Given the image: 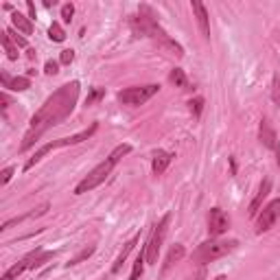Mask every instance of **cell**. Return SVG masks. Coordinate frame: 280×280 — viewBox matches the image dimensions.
Listing matches in <instances>:
<instances>
[{
	"label": "cell",
	"instance_id": "obj_8",
	"mask_svg": "<svg viewBox=\"0 0 280 280\" xmlns=\"http://www.w3.org/2000/svg\"><path fill=\"white\" fill-rule=\"evenodd\" d=\"M230 228V217L225 215V210L221 208H212L208 212V235L212 239H219L221 235H225Z\"/></svg>",
	"mask_w": 280,
	"mask_h": 280
},
{
	"label": "cell",
	"instance_id": "obj_12",
	"mask_svg": "<svg viewBox=\"0 0 280 280\" xmlns=\"http://www.w3.org/2000/svg\"><path fill=\"white\" fill-rule=\"evenodd\" d=\"M269 193H271V179H269V177H265L263 182H261V186H258L256 197L252 199V204H250V215H252V217H256L258 212H261V206H263L265 199H267Z\"/></svg>",
	"mask_w": 280,
	"mask_h": 280
},
{
	"label": "cell",
	"instance_id": "obj_4",
	"mask_svg": "<svg viewBox=\"0 0 280 280\" xmlns=\"http://www.w3.org/2000/svg\"><path fill=\"white\" fill-rule=\"evenodd\" d=\"M239 241H219V239H210V241H204L199 248L193 252V261L199 263V265H206V263H215L219 258L228 256L230 252L237 250Z\"/></svg>",
	"mask_w": 280,
	"mask_h": 280
},
{
	"label": "cell",
	"instance_id": "obj_3",
	"mask_svg": "<svg viewBox=\"0 0 280 280\" xmlns=\"http://www.w3.org/2000/svg\"><path fill=\"white\" fill-rule=\"evenodd\" d=\"M127 153H131V145H127V143H123V145H118V147H114V151L110 153L108 158L103 160L101 164H97L95 169H92L88 175H85L81 182L77 184V189H75V195H83V193H88V191H95L97 186H101L105 179L110 177V173L114 171V166L121 162V160L127 156Z\"/></svg>",
	"mask_w": 280,
	"mask_h": 280
},
{
	"label": "cell",
	"instance_id": "obj_13",
	"mask_svg": "<svg viewBox=\"0 0 280 280\" xmlns=\"http://www.w3.org/2000/svg\"><path fill=\"white\" fill-rule=\"evenodd\" d=\"M138 241H140V235H134V237H131V239H129V241H127V243H125V245H123L121 254H118V256H116V261H114V265H112V274H118V271H121V267H123V263H125V261H127V256L131 254V250H134V248H136V245H138Z\"/></svg>",
	"mask_w": 280,
	"mask_h": 280
},
{
	"label": "cell",
	"instance_id": "obj_18",
	"mask_svg": "<svg viewBox=\"0 0 280 280\" xmlns=\"http://www.w3.org/2000/svg\"><path fill=\"white\" fill-rule=\"evenodd\" d=\"M169 81L179 90H191V81H189V77H186V72L182 68H173L171 75H169Z\"/></svg>",
	"mask_w": 280,
	"mask_h": 280
},
{
	"label": "cell",
	"instance_id": "obj_32",
	"mask_svg": "<svg viewBox=\"0 0 280 280\" xmlns=\"http://www.w3.org/2000/svg\"><path fill=\"white\" fill-rule=\"evenodd\" d=\"M13 171H16L13 166H7V169L3 171V184H9V179L13 177Z\"/></svg>",
	"mask_w": 280,
	"mask_h": 280
},
{
	"label": "cell",
	"instance_id": "obj_31",
	"mask_svg": "<svg viewBox=\"0 0 280 280\" xmlns=\"http://www.w3.org/2000/svg\"><path fill=\"white\" fill-rule=\"evenodd\" d=\"M44 72H46V75H57V72H59V62L49 59V62L44 64Z\"/></svg>",
	"mask_w": 280,
	"mask_h": 280
},
{
	"label": "cell",
	"instance_id": "obj_9",
	"mask_svg": "<svg viewBox=\"0 0 280 280\" xmlns=\"http://www.w3.org/2000/svg\"><path fill=\"white\" fill-rule=\"evenodd\" d=\"M191 7H193V13H195L197 26H199V31H202L204 39H208V37H210V18H208V9H206L204 3H199V0H193Z\"/></svg>",
	"mask_w": 280,
	"mask_h": 280
},
{
	"label": "cell",
	"instance_id": "obj_1",
	"mask_svg": "<svg viewBox=\"0 0 280 280\" xmlns=\"http://www.w3.org/2000/svg\"><path fill=\"white\" fill-rule=\"evenodd\" d=\"M79 90H81L79 88V81H68L46 99L42 108L31 116L29 131L24 134V140H22V145H20V151L22 153L29 151L31 147L44 136L46 129L55 127V125L66 121V118L72 114V110H75V105L79 101Z\"/></svg>",
	"mask_w": 280,
	"mask_h": 280
},
{
	"label": "cell",
	"instance_id": "obj_29",
	"mask_svg": "<svg viewBox=\"0 0 280 280\" xmlns=\"http://www.w3.org/2000/svg\"><path fill=\"white\" fill-rule=\"evenodd\" d=\"M72 16H75V5H72V3H66V5L62 7V20H64L66 24H70Z\"/></svg>",
	"mask_w": 280,
	"mask_h": 280
},
{
	"label": "cell",
	"instance_id": "obj_28",
	"mask_svg": "<svg viewBox=\"0 0 280 280\" xmlns=\"http://www.w3.org/2000/svg\"><path fill=\"white\" fill-rule=\"evenodd\" d=\"M271 101L280 108V77L278 75L274 77V81H271Z\"/></svg>",
	"mask_w": 280,
	"mask_h": 280
},
{
	"label": "cell",
	"instance_id": "obj_24",
	"mask_svg": "<svg viewBox=\"0 0 280 280\" xmlns=\"http://www.w3.org/2000/svg\"><path fill=\"white\" fill-rule=\"evenodd\" d=\"M49 37L53 39V42H64V39H66L64 26L59 24V22H53V24L49 26Z\"/></svg>",
	"mask_w": 280,
	"mask_h": 280
},
{
	"label": "cell",
	"instance_id": "obj_10",
	"mask_svg": "<svg viewBox=\"0 0 280 280\" xmlns=\"http://www.w3.org/2000/svg\"><path fill=\"white\" fill-rule=\"evenodd\" d=\"M258 140H261L267 149L278 151V136H276V131L269 125L267 118H263V121H261V127H258Z\"/></svg>",
	"mask_w": 280,
	"mask_h": 280
},
{
	"label": "cell",
	"instance_id": "obj_19",
	"mask_svg": "<svg viewBox=\"0 0 280 280\" xmlns=\"http://www.w3.org/2000/svg\"><path fill=\"white\" fill-rule=\"evenodd\" d=\"M26 269H29V258H22V261H18L16 265H13V267H9V269H7L5 271V274H3V278H0V280H16L18 276H22L24 274V271Z\"/></svg>",
	"mask_w": 280,
	"mask_h": 280
},
{
	"label": "cell",
	"instance_id": "obj_25",
	"mask_svg": "<svg viewBox=\"0 0 280 280\" xmlns=\"http://www.w3.org/2000/svg\"><path fill=\"white\" fill-rule=\"evenodd\" d=\"M189 110H191L193 116L199 118V116H202V112H204V99H202V97L191 99V101H189Z\"/></svg>",
	"mask_w": 280,
	"mask_h": 280
},
{
	"label": "cell",
	"instance_id": "obj_23",
	"mask_svg": "<svg viewBox=\"0 0 280 280\" xmlns=\"http://www.w3.org/2000/svg\"><path fill=\"white\" fill-rule=\"evenodd\" d=\"M95 245H88V248H83L81 252H79V254L77 256H72L70 258V263H68V267H72V265H79V263H83V261H88V258L92 256V254H95Z\"/></svg>",
	"mask_w": 280,
	"mask_h": 280
},
{
	"label": "cell",
	"instance_id": "obj_36",
	"mask_svg": "<svg viewBox=\"0 0 280 280\" xmlns=\"http://www.w3.org/2000/svg\"><path fill=\"white\" fill-rule=\"evenodd\" d=\"M26 53H29V59H35V51H33V49H29Z\"/></svg>",
	"mask_w": 280,
	"mask_h": 280
},
{
	"label": "cell",
	"instance_id": "obj_14",
	"mask_svg": "<svg viewBox=\"0 0 280 280\" xmlns=\"http://www.w3.org/2000/svg\"><path fill=\"white\" fill-rule=\"evenodd\" d=\"M11 24H13V29H16L18 33H22V35H31V33H33L31 18L24 16V13H20V11H13L11 13Z\"/></svg>",
	"mask_w": 280,
	"mask_h": 280
},
{
	"label": "cell",
	"instance_id": "obj_35",
	"mask_svg": "<svg viewBox=\"0 0 280 280\" xmlns=\"http://www.w3.org/2000/svg\"><path fill=\"white\" fill-rule=\"evenodd\" d=\"M206 278V271L202 269V271H197V274L195 276H189V278H186V280H204Z\"/></svg>",
	"mask_w": 280,
	"mask_h": 280
},
{
	"label": "cell",
	"instance_id": "obj_7",
	"mask_svg": "<svg viewBox=\"0 0 280 280\" xmlns=\"http://www.w3.org/2000/svg\"><path fill=\"white\" fill-rule=\"evenodd\" d=\"M278 217H280V199H274V202H269L256 215V235H263V232H267V230L274 228V223H276Z\"/></svg>",
	"mask_w": 280,
	"mask_h": 280
},
{
	"label": "cell",
	"instance_id": "obj_2",
	"mask_svg": "<svg viewBox=\"0 0 280 280\" xmlns=\"http://www.w3.org/2000/svg\"><path fill=\"white\" fill-rule=\"evenodd\" d=\"M131 31H134L136 37L153 39V42L158 44V49H162L164 53H169V55L184 57V49L162 29V26H160V22H158V18H156V13H153L151 7H147V5L140 7L138 16L131 18Z\"/></svg>",
	"mask_w": 280,
	"mask_h": 280
},
{
	"label": "cell",
	"instance_id": "obj_22",
	"mask_svg": "<svg viewBox=\"0 0 280 280\" xmlns=\"http://www.w3.org/2000/svg\"><path fill=\"white\" fill-rule=\"evenodd\" d=\"M5 88H9L13 92H24L31 88V79L29 77H13V79H9V83H7Z\"/></svg>",
	"mask_w": 280,
	"mask_h": 280
},
{
	"label": "cell",
	"instance_id": "obj_33",
	"mask_svg": "<svg viewBox=\"0 0 280 280\" xmlns=\"http://www.w3.org/2000/svg\"><path fill=\"white\" fill-rule=\"evenodd\" d=\"M0 103H3V114H7V110H9V95L7 92L0 95Z\"/></svg>",
	"mask_w": 280,
	"mask_h": 280
},
{
	"label": "cell",
	"instance_id": "obj_30",
	"mask_svg": "<svg viewBox=\"0 0 280 280\" xmlns=\"http://www.w3.org/2000/svg\"><path fill=\"white\" fill-rule=\"evenodd\" d=\"M72 62H75V51H72V49H66V51H62V55H59V64H64V66H70Z\"/></svg>",
	"mask_w": 280,
	"mask_h": 280
},
{
	"label": "cell",
	"instance_id": "obj_27",
	"mask_svg": "<svg viewBox=\"0 0 280 280\" xmlns=\"http://www.w3.org/2000/svg\"><path fill=\"white\" fill-rule=\"evenodd\" d=\"M7 35H9V37L13 39V42H16L18 49H26V46H29V44H26V37L20 35V33H18L16 29H7Z\"/></svg>",
	"mask_w": 280,
	"mask_h": 280
},
{
	"label": "cell",
	"instance_id": "obj_34",
	"mask_svg": "<svg viewBox=\"0 0 280 280\" xmlns=\"http://www.w3.org/2000/svg\"><path fill=\"white\" fill-rule=\"evenodd\" d=\"M26 9H29V18L35 20V5H33L31 0H26Z\"/></svg>",
	"mask_w": 280,
	"mask_h": 280
},
{
	"label": "cell",
	"instance_id": "obj_11",
	"mask_svg": "<svg viewBox=\"0 0 280 280\" xmlns=\"http://www.w3.org/2000/svg\"><path fill=\"white\" fill-rule=\"evenodd\" d=\"M175 158L173 153L169 151H164V149H156L153 151V158H151V171H153V175H162V173L169 169V164H171V160Z\"/></svg>",
	"mask_w": 280,
	"mask_h": 280
},
{
	"label": "cell",
	"instance_id": "obj_5",
	"mask_svg": "<svg viewBox=\"0 0 280 280\" xmlns=\"http://www.w3.org/2000/svg\"><path fill=\"white\" fill-rule=\"evenodd\" d=\"M169 223H171V215H164L156 225H153L151 237H149V241H147V245H145L147 265H156L158 263V254H160V250H162V243H164L166 230H169Z\"/></svg>",
	"mask_w": 280,
	"mask_h": 280
},
{
	"label": "cell",
	"instance_id": "obj_26",
	"mask_svg": "<svg viewBox=\"0 0 280 280\" xmlns=\"http://www.w3.org/2000/svg\"><path fill=\"white\" fill-rule=\"evenodd\" d=\"M103 97H105V88H92L88 99H85V105H95L97 101H101Z\"/></svg>",
	"mask_w": 280,
	"mask_h": 280
},
{
	"label": "cell",
	"instance_id": "obj_38",
	"mask_svg": "<svg viewBox=\"0 0 280 280\" xmlns=\"http://www.w3.org/2000/svg\"><path fill=\"white\" fill-rule=\"evenodd\" d=\"M278 164H280V151H278Z\"/></svg>",
	"mask_w": 280,
	"mask_h": 280
},
{
	"label": "cell",
	"instance_id": "obj_37",
	"mask_svg": "<svg viewBox=\"0 0 280 280\" xmlns=\"http://www.w3.org/2000/svg\"><path fill=\"white\" fill-rule=\"evenodd\" d=\"M212 280H225V276L221 274V276H217V278H212Z\"/></svg>",
	"mask_w": 280,
	"mask_h": 280
},
{
	"label": "cell",
	"instance_id": "obj_16",
	"mask_svg": "<svg viewBox=\"0 0 280 280\" xmlns=\"http://www.w3.org/2000/svg\"><path fill=\"white\" fill-rule=\"evenodd\" d=\"M57 147H59V140H51V143L42 145V147H39V149H37L35 153H33V158H29V160H26V164H24V171H31L33 166H35V164L39 162V160H42V158L46 156V153H51L53 149H57Z\"/></svg>",
	"mask_w": 280,
	"mask_h": 280
},
{
	"label": "cell",
	"instance_id": "obj_20",
	"mask_svg": "<svg viewBox=\"0 0 280 280\" xmlns=\"http://www.w3.org/2000/svg\"><path fill=\"white\" fill-rule=\"evenodd\" d=\"M0 42H3V46H5V53H7V57L11 59V62H16V59L20 57V53H18V46H16V42L7 35V31H3L0 33Z\"/></svg>",
	"mask_w": 280,
	"mask_h": 280
},
{
	"label": "cell",
	"instance_id": "obj_6",
	"mask_svg": "<svg viewBox=\"0 0 280 280\" xmlns=\"http://www.w3.org/2000/svg\"><path fill=\"white\" fill-rule=\"evenodd\" d=\"M160 92L158 83H147V85H131V88H125L116 95V99L123 105H129V108H138V105L147 103L151 97H156Z\"/></svg>",
	"mask_w": 280,
	"mask_h": 280
},
{
	"label": "cell",
	"instance_id": "obj_21",
	"mask_svg": "<svg viewBox=\"0 0 280 280\" xmlns=\"http://www.w3.org/2000/svg\"><path fill=\"white\" fill-rule=\"evenodd\" d=\"M145 265H147V258H145V248H143V250H140V254L136 256V261H134L129 280H140V276H143V271H145Z\"/></svg>",
	"mask_w": 280,
	"mask_h": 280
},
{
	"label": "cell",
	"instance_id": "obj_17",
	"mask_svg": "<svg viewBox=\"0 0 280 280\" xmlns=\"http://www.w3.org/2000/svg\"><path fill=\"white\" fill-rule=\"evenodd\" d=\"M186 256V250H184V245L182 243H175L173 248L169 250V254H166V258H164V265H162V271H169L173 265L175 263H179L182 258Z\"/></svg>",
	"mask_w": 280,
	"mask_h": 280
},
{
	"label": "cell",
	"instance_id": "obj_15",
	"mask_svg": "<svg viewBox=\"0 0 280 280\" xmlns=\"http://www.w3.org/2000/svg\"><path fill=\"white\" fill-rule=\"evenodd\" d=\"M97 129H99V123H92L88 129L79 131V134H72V136H68V138H59V147H70V145H79V143H83V140H88Z\"/></svg>",
	"mask_w": 280,
	"mask_h": 280
}]
</instances>
